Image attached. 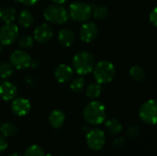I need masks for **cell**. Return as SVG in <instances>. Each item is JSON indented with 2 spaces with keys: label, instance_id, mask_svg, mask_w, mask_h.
<instances>
[{
  "label": "cell",
  "instance_id": "cell-26",
  "mask_svg": "<svg viewBox=\"0 0 157 156\" xmlns=\"http://www.w3.org/2000/svg\"><path fill=\"white\" fill-rule=\"evenodd\" d=\"M92 14L95 18L98 20H103L109 16V9L106 6H98L94 7Z\"/></svg>",
  "mask_w": 157,
  "mask_h": 156
},
{
  "label": "cell",
  "instance_id": "cell-31",
  "mask_svg": "<svg viewBox=\"0 0 157 156\" xmlns=\"http://www.w3.org/2000/svg\"><path fill=\"white\" fill-rule=\"evenodd\" d=\"M6 149H7V142L6 140V137L0 135V154L4 153Z\"/></svg>",
  "mask_w": 157,
  "mask_h": 156
},
{
  "label": "cell",
  "instance_id": "cell-23",
  "mask_svg": "<svg viewBox=\"0 0 157 156\" xmlns=\"http://www.w3.org/2000/svg\"><path fill=\"white\" fill-rule=\"evenodd\" d=\"M85 86H86V80L82 76H77V77L74 78L70 83L71 90L75 93L81 92L85 88Z\"/></svg>",
  "mask_w": 157,
  "mask_h": 156
},
{
  "label": "cell",
  "instance_id": "cell-2",
  "mask_svg": "<svg viewBox=\"0 0 157 156\" xmlns=\"http://www.w3.org/2000/svg\"><path fill=\"white\" fill-rule=\"evenodd\" d=\"M73 67L78 74H87L95 67V58L88 51H80L73 58Z\"/></svg>",
  "mask_w": 157,
  "mask_h": 156
},
{
  "label": "cell",
  "instance_id": "cell-32",
  "mask_svg": "<svg viewBox=\"0 0 157 156\" xmlns=\"http://www.w3.org/2000/svg\"><path fill=\"white\" fill-rule=\"evenodd\" d=\"M17 3H20L24 6H33L35 5L36 3L39 2V0H16Z\"/></svg>",
  "mask_w": 157,
  "mask_h": 156
},
{
  "label": "cell",
  "instance_id": "cell-37",
  "mask_svg": "<svg viewBox=\"0 0 157 156\" xmlns=\"http://www.w3.org/2000/svg\"><path fill=\"white\" fill-rule=\"evenodd\" d=\"M1 13H2V9H1V7H0V19H1Z\"/></svg>",
  "mask_w": 157,
  "mask_h": 156
},
{
  "label": "cell",
  "instance_id": "cell-39",
  "mask_svg": "<svg viewBox=\"0 0 157 156\" xmlns=\"http://www.w3.org/2000/svg\"><path fill=\"white\" fill-rule=\"evenodd\" d=\"M0 127H1V123H0Z\"/></svg>",
  "mask_w": 157,
  "mask_h": 156
},
{
  "label": "cell",
  "instance_id": "cell-35",
  "mask_svg": "<svg viewBox=\"0 0 157 156\" xmlns=\"http://www.w3.org/2000/svg\"><path fill=\"white\" fill-rule=\"evenodd\" d=\"M9 156H24V155H22V154H18V153H13V154H11Z\"/></svg>",
  "mask_w": 157,
  "mask_h": 156
},
{
  "label": "cell",
  "instance_id": "cell-17",
  "mask_svg": "<svg viewBox=\"0 0 157 156\" xmlns=\"http://www.w3.org/2000/svg\"><path fill=\"white\" fill-rule=\"evenodd\" d=\"M17 22H18L19 26H21L22 28H25V29L29 28L34 23V16L29 10L23 9L20 11V13L18 15Z\"/></svg>",
  "mask_w": 157,
  "mask_h": 156
},
{
  "label": "cell",
  "instance_id": "cell-33",
  "mask_svg": "<svg viewBox=\"0 0 157 156\" xmlns=\"http://www.w3.org/2000/svg\"><path fill=\"white\" fill-rule=\"evenodd\" d=\"M40 61H39V60H37V59L31 60L30 66H31L32 68H37V67H39V66H40Z\"/></svg>",
  "mask_w": 157,
  "mask_h": 156
},
{
  "label": "cell",
  "instance_id": "cell-21",
  "mask_svg": "<svg viewBox=\"0 0 157 156\" xmlns=\"http://www.w3.org/2000/svg\"><path fill=\"white\" fill-rule=\"evenodd\" d=\"M16 17V10L13 7H6L2 10L1 13V20L5 24H10L13 23Z\"/></svg>",
  "mask_w": 157,
  "mask_h": 156
},
{
  "label": "cell",
  "instance_id": "cell-40",
  "mask_svg": "<svg viewBox=\"0 0 157 156\" xmlns=\"http://www.w3.org/2000/svg\"></svg>",
  "mask_w": 157,
  "mask_h": 156
},
{
  "label": "cell",
  "instance_id": "cell-25",
  "mask_svg": "<svg viewBox=\"0 0 157 156\" xmlns=\"http://www.w3.org/2000/svg\"><path fill=\"white\" fill-rule=\"evenodd\" d=\"M24 156H46L44 150L37 145V144H32L30 146H29L25 152H24Z\"/></svg>",
  "mask_w": 157,
  "mask_h": 156
},
{
  "label": "cell",
  "instance_id": "cell-14",
  "mask_svg": "<svg viewBox=\"0 0 157 156\" xmlns=\"http://www.w3.org/2000/svg\"><path fill=\"white\" fill-rule=\"evenodd\" d=\"M17 94V86L8 81H4L0 84V97L4 101L13 100Z\"/></svg>",
  "mask_w": 157,
  "mask_h": 156
},
{
  "label": "cell",
  "instance_id": "cell-18",
  "mask_svg": "<svg viewBox=\"0 0 157 156\" xmlns=\"http://www.w3.org/2000/svg\"><path fill=\"white\" fill-rule=\"evenodd\" d=\"M105 127L108 132L111 135H118L122 130V125L117 119L108 120L105 122Z\"/></svg>",
  "mask_w": 157,
  "mask_h": 156
},
{
  "label": "cell",
  "instance_id": "cell-3",
  "mask_svg": "<svg viewBox=\"0 0 157 156\" xmlns=\"http://www.w3.org/2000/svg\"><path fill=\"white\" fill-rule=\"evenodd\" d=\"M93 74L96 82L103 85L110 83L114 79L116 70L114 65L110 62L104 60L100 61L95 65L93 69Z\"/></svg>",
  "mask_w": 157,
  "mask_h": 156
},
{
  "label": "cell",
  "instance_id": "cell-4",
  "mask_svg": "<svg viewBox=\"0 0 157 156\" xmlns=\"http://www.w3.org/2000/svg\"><path fill=\"white\" fill-rule=\"evenodd\" d=\"M43 17L44 18L53 24H64L68 18L69 14L68 11L60 4H52L49 5L43 11Z\"/></svg>",
  "mask_w": 157,
  "mask_h": 156
},
{
  "label": "cell",
  "instance_id": "cell-34",
  "mask_svg": "<svg viewBox=\"0 0 157 156\" xmlns=\"http://www.w3.org/2000/svg\"><path fill=\"white\" fill-rule=\"evenodd\" d=\"M52 2H54L55 4H60V5H62V4H63V3H65L67 0H52Z\"/></svg>",
  "mask_w": 157,
  "mask_h": 156
},
{
  "label": "cell",
  "instance_id": "cell-6",
  "mask_svg": "<svg viewBox=\"0 0 157 156\" xmlns=\"http://www.w3.org/2000/svg\"><path fill=\"white\" fill-rule=\"evenodd\" d=\"M139 117L142 121L149 125L157 124V100L150 99L144 102L139 109Z\"/></svg>",
  "mask_w": 157,
  "mask_h": 156
},
{
  "label": "cell",
  "instance_id": "cell-11",
  "mask_svg": "<svg viewBox=\"0 0 157 156\" xmlns=\"http://www.w3.org/2000/svg\"><path fill=\"white\" fill-rule=\"evenodd\" d=\"M98 34V26L93 22H86L84 23L79 30L80 39L86 43L92 42Z\"/></svg>",
  "mask_w": 157,
  "mask_h": 156
},
{
  "label": "cell",
  "instance_id": "cell-16",
  "mask_svg": "<svg viewBox=\"0 0 157 156\" xmlns=\"http://www.w3.org/2000/svg\"><path fill=\"white\" fill-rule=\"evenodd\" d=\"M65 121V115L62 110L54 109L49 115V122L54 129L61 128Z\"/></svg>",
  "mask_w": 157,
  "mask_h": 156
},
{
  "label": "cell",
  "instance_id": "cell-20",
  "mask_svg": "<svg viewBox=\"0 0 157 156\" xmlns=\"http://www.w3.org/2000/svg\"><path fill=\"white\" fill-rule=\"evenodd\" d=\"M101 94V86L98 83L90 84L86 89V95L90 99L98 98Z\"/></svg>",
  "mask_w": 157,
  "mask_h": 156
},
{
  "label": "cell",
  "instance_id": "cell-9",
  "mask_svg": "<svg viewBox=\"0 0 157 156\" xmlns=\"http://www.w3.org/2000/svg\"><path fill=\"white\" fill-rule=\"evenodd\" d=\"M19 34V30L15 24H5L0 28V43L4 46H9L15 42Z\"/></svg>",
  "mask_w": 157,
  "mask_h": 156
},
{
  "label": "cell",
  "instance_id": "cell-38",
  "mask_svg": "<svg viewBox=\"0 0 157 156\" xmlns=\"http://www.w3.org/2000/svg\"><path fill=\"white\" fill-rule=\"evenodd\" d=\"M61 156H67V155H61Z\"/></svg>",
  "mask_w": 157,
  "mask_h": 156
},
{
  "label": "cell",
  "instance_id": "cell-19",
  "mask_svg": "<svg viewBox=\"0 0 157 156\" xmlns=\"http://www.w3.org/2000/svg\"><path fill=\"white\" fill-rule=\"evenodd\" d=\"M0 131L2 135L6 138H10L13 137L14 135L17 134V127L12 122H6L1 125L0 127Z\"/></svg>",
  "mask_w": 157,
  "mask_h": 156
},
{
  "label": "cell",
  "instance_id": "cell-10",
  "mask_svg": "<svg viewBox=\"0 0 157 156\" xmlns=\"http://www.w3.org/2000/svg\"><path fill=\"white\" fill-rule=\"evenodd\" d=\"M34 40L39 43H46L52 40L53 36V29L48 23H41L33 32Z\"/></svg>",
  "mask_w": 157,
  "mask_h": 156
},
{
  "label": "cell",
  "instance_id": "cell-29",
  "mask_svg": "<svg viewBox=\"0 0 157 156\" xmlns=\"http://www.w3.org/2000/svg\"><path fill=\"white\" fill-rule=\"evenodd\" d=\"M125 143H126V140L124 137H118L113 141L112 145L115 148H121L122 146H124Z\"/></svg>",
  "mask_w": 157,
  "mask_h": 156
},
{
  "label": "cell",
  "instance_id": "cell-5",
  "mask_svg": "<svg viewBox=\"0 0 157 156\" xmlns=\"http://www.w3.org/2000/svg\"><path fill=\"white\" fill-rule=\"evenodd\" d=\"M92 6L84 2H75L69 6V17L76 22H86L92 16Z\"/></svg>",
  "mask_w": 157,
  "mask_h": 156
},
{
  "label": "cell",
  "instance_id": "cell-12",
  "mask_svg": "<svg viewBox=\"0 0 157 156\" xmlns=\"http://www.w3.org/2000/svg\"><path fill=\"white\" fill-rule=\"evenodd\" d=\"M30 108L31 105L29 100L25 97H15L11 103L12 112L18 117L26 116L29 112Z\"/></svg>",
  "mask_w": 157,
  "mask_h": 156
},
{
  "label": "cell",
  "instance_id": "cell-22",
  "mask_svg": "<svg viewBox=\"0 0 157 156\" xmlns=\"http://www.w3.org/2000/svg\"><path fill=\"white\" fill-rule=\"evenodd\" d=\"M130 75L135 82H141L145 77V72L141 66L134 65L130 69Z\"/></svg>",
  "mask_w": 157,
  "mask_h": 156
},
{
  "label": "cell",
  "instance_id": "cell-1",
  "mask_svg": "<svg viewBox=\"0 0 157 156\" xmlns=\"http://www.w3.org/2000/svg\"><path fill=\"white\" fill-rule=\"evenodd\" d=\"M107 116L105 106L97 100L88 103L83 111L84 120L91 125H99L105 121Z\"/></svg>",
  "mask_w": 157,
  "mask_h": 156
},
{
  "label": "cell",
  "instance_id": "cell-24",
  "mask_svg": "<svg viewBox=\"0 0 157 156\" xmlns=\"http://www.w3.org/2000/svg\"><path fill=\"white\" fill-rule=\"evenodd\" d=\"M14 73V66L7 62L0 63V78L6 79L10 77Z\"/></svg>",
  "mask_w": 157,
  "mask_h": 156
},
{
  "label": "cell",
  "instance_id": "cell-7",
  "mask_svg": "<svg viewBox=\"0 0 157 156\" xmlns=\"http://www.w3.org/2000/svg\"><path fill=\"white\" fill-rule=\"evenodd\" d=\"M86 142L89 149L93 151H99L106 143L105 133L99 129H92L87 132Z\"/></svg>",
  "mask_w": 157,
  "mask_h": 156
},
{
  "label": "cell",
  "instance_id": "cell-15",
  "mask_svg": "<svg viewBox=\"0 0 157 156\" xmlns=\"http://www.w3.org/2000/svg\"><path fill=\"white\" fill-rule=\"evenodd\" d=\"M75 39V33L70 29H63L58 33V41L63 47H70L74 43Z\"/></svg>",
  "mask_w": 157,
  "mask_h": 156
},
{
  "label": "cell",
  "instance_id": "cell-28",
  "mask_svg": "<svg viewBox=\"0 0 157 156\" xmlns=\"http://www.w3.org/2000/svg\"><path fill=\"white\" fill-rule=\"evenodd\" d=\"M140 132V129L137 125H131L130 127H128L126 134L129 138H135Z\"/></svg>",
  "mask_w": 157,
  "mask_h": 156
},
{
  "label": "cell",
  "instance_id": "cell-13",
  "mask_svg": "<svg viewBox=\"0 0 157 156\" xmlns=\"http://www.w3.org/2000/svg\"><path fill=\"white\" fill-rule=\"evenodd\" d=\"M54 77L55 79L61 83L64 84L72 80L73 74H74V70L71 66L65 64V63H61L56 66L54 70Z\"/></svg>",
  "mask_w": 157,
  "mask_h": 156
},
{
  "label": "cell",
  "instance_id": "cell-30",
  "mask_svg": "<svg viewBox=\"0 0 157 156\" xmlns=\"http://www.w3.org/2000/svg\"><path fill=\"white\" fill-rule=\"evenodd\" d=\"M149 17H150L151 23H152L155 27H156L157 28V6L156 7H155V8L151 11Z\"/></svg>",
  "mask_w": 157,
  "mask_h": 156
},
{
  "label": "cell",
  "instance_id": "cell-8",
  "mask_svg": "<svg viewBox=\"0 0 157 156\" xmlns=\"http://www.w3.org/2000/svg\"><path fill=\"white\" fill-rule=\"evenodd\" d=\"M10 63L14 66V68L17 70L27 69L30 66L31 63V56L22 49L15 50L9 57Z\"/></svg>",
  "mask_w": 157,
  "mask_h": 156
},
{
  "label": "cell",
  "instance_id": "cell-27",
  "mask_svg": "<svg viewBox=\"0 0 157 156\" xmlns=\"http://www.w3.org/2000/svg\"><path fill=\"white\" fill-rule=\"evenodd\" d=\"M34 40L29 35H24L18 40V46L21 49H29L33 46Z\"/></svg>",
  "mask_w": 157,
  "mask_h": 156
},
{
  "label": "cell",
  "instance_id": "cell-36",
  "mask_svg": "<svg viewBox=\"0 0 157 156\" xmlns=\"http://www.w3.org/2000/svg\"><path fill=\"white\" fill-rule=\"evenodd\" d=\"M1 51H2V44L0 43V53H1Z\"/></svg>",
  "mask_w": 157,
  "mask_h": 156
}]
</instances>
